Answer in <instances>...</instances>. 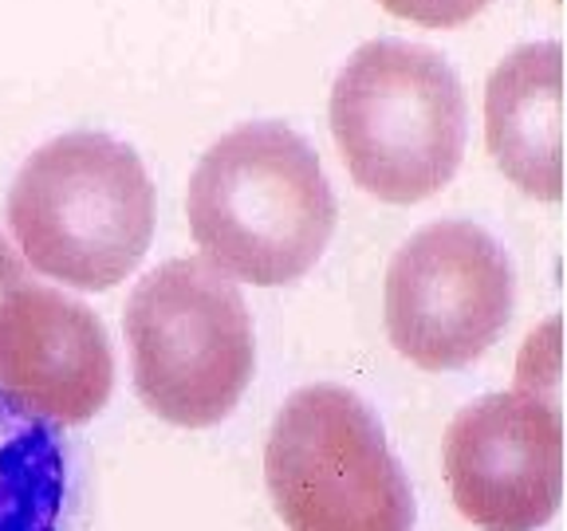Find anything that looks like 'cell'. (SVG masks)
Wrapping results in <instances>:
<instances>
[{"mask_svg":"<svg viewBox=\"0 0 567 531\" xmlns=\"http://www.w3.org/2000/svg\"><path fill=\"white\" fill-rule=\"evenodd\" d=\"M488 0H382V9H390L394 17L417 20L430 28H453L465 24L470 17H477Z\"/></svg>","mask_w":567,"mask_h":531,"instance_id":"cell-11","label":"cell"},{"mask_svg":"<svg viewBox=\"0 0 567 531\" xmlns=\"http://www.w3.org/2000/svg\"><path fill=\"white\" fill-rule=\"evenodd\" d=\"M115 354L87 303L24 280L0 303V394L52 425H83L106 406Z\"/></svg>","mask_w":567,"mask_h":531,"instance_id":"cell-8","label":"cell"},{"mask_svg":"<svg viewBox=\"0 0 567 531\" xmlns=\"http://www.w3.org/2000/svg\"><path fill=\"white\" fill-rule=\"evenodd\" d=\"M564 111H559V44H524L488 75L485 138L488 154L508 181L528 197H559V154H564Z\"/></svg>","mask_w":567,"mask_h":531,"instance_id":"cell-9","label":"cell"},{"mask_svg":"<svg viewBox=\"0 0 567 531\" xmlns=\"http://www.w3.org/2000/svg\"><path fill=\"white\" fill-rule=\"evenodd\" d=\"M123 327L142 406L182 429L225 421L257 371L245 295L202 257L166 260L142 275Z\"/></svg>","mask_w":567,"mask_h":531,"instance_id":"cell-4","label":"cell"},{"mask_svg":"<svg viewBox=\"0 0 567 531\" xmlns=\"http://www.w3.org/2000/svg\"><path fill=\"white\" fill-rule=\"evenodd\" d=\"M0 531H83L75 452L60 425L0 394Z\"/></svg>","mask_w":567,"mask_h":531,"instance_id":"cell-10","label":"cell"},{"mask_svg":"<svg viewBox=\"0 0 567 531\" xmlns=\"http://www.w3.org/2000/svg\"><path fill=\"white\" fill-rule=\"evenodd\" d=\"M516 280L508 252L473 221H434L394 252L386 331L422 371H461L505 335Z\"/></svg>","mask_w":567,"mask_h":531,"instance_id":"cell-6","label":"cell"},{"mask_svg":"<svg viewBox=\"0 0 567 531\" xmlns=\"http://www.w3.org/2000/svg\"><path fill=\"white\" fill-rule=\"evenodd\" d=\"M265 480L288 531H414L410 477L354 389L303 386L265 445Z\"/></svg>","mask_w":567,"mask_h":531,"instance_id":"cell-5","label":"cell"},{"mask_svg":"<svg viewBox=\"0 0 567 531\" xmlns=\"http://www.w3.org/2000/svg\"><path fill=\"white\" fill-rule=\"evenodd\" d=\"M9 229L35 272L106 292L154 240V186L138 154L103 131L44 142L9 189Z\"/></svg>","mask_w":567,"mask_h":531,"instance_id":"cell-2","label":"cell"},{"mask_svg":"<svg viewBox=\"0 0 567 531\" xmlns=\"http://www.w3.org/2000/svg\"><path fill=\"white\" fill-rule=\"evenodd\" d=\"M186 212L209 264L257 288L303 280L339 221L319 154L272 118L213 142L189 177Z\"/></svg>","mask_w":567,"mask_h":531,"instance_id":"cell-1","label":"cell"},{"mask_svg":"<svg viewBox=\"0 0 567 531\" xmlns=\"http://www.w3.org/2000/svg\"><path fill=\"white\" fill-rule=\"evenodd\" d=\"M331 134L354 186L390 205L425 201L465 154V91L434 48L371 40L336 75Z\"/></svg>","mask_w":567,"mask_h":531,"instance_id":"cell-3","label":"cell"},{"mask_svg":"<svg viewBox=\"0 0 567 531\" xmlns=\"http://www.w3.org/2000/svg\"><path fill=\"white\" fill-rule=\"evenodd\" d=\"M445 480L481 531H540L564 500V421L556 398L516 386L450 421Z\"/></svg>","mask_w":567,"mask_h":531,"instance_id":"cell-7","label":"cell"},{"mask_svg":"<svg viewBox=\"0 0 567 531\" xmlns=\"http://www.w3.org/2000/svg\"><path fill=\"white\" fill-rule=\"evenodd\" d=\"M24 280H28L24 260L17 257V248H12L9 240L0 237V303H4V295H9L12 288H20Z\"/></svg>","mask_w":567,"mask_h":531,"instance_id":"cell-12","label":"cell"}]
</instances>
